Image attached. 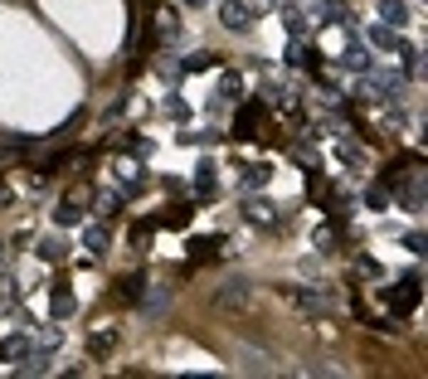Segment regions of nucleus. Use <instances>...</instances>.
Returning <instances> with one entry per match:
<instances>
[{
	"instance_id": "nucleus-1",
	"label": "nucleus",
	"mask_w": 428,
	"mask_h": 379,
	"mask_svg": "<svg viewBox=\"0 0 428 379\" xmlns=\"http://www.w3.org/2000/svg\"><path fill=\"white\" fill-rule=\"evenodd\" d=\"M384 297H389V306H394V316H409V311L419 306V272H409V277L399 282V292L389 287Z\"/></svg>"
},
{
	"instance_id": "nucleus-2",
	"label": "nucleus",
	"mask_w": 428,
	"mask_h": 379,
	"mask_svg": "<svg viewBox=\"0 0 428 379\" xmlns=\"http://www.w3.org/2000/svg\"><path fill=\"white\" fill-rule=\"evenodd\" d=\"M117 336H122V326H107V331H93V336H88V355H93V360H107V355L117 351Z\"/></svg>"
},
{
	"instance_id": "nucleus-3",
	"label": "nucleus",
	"mask_w": 428,
	"mask_h": 379,
	"mask_svg": "<svg viewBox=\"0 0 428 379\" xmlns=\"http://www.w3.org/2000/svg\"><path fill=\"white\" fill-rule=\"evenodd\" d=\"M224 25H229V29H248V25H253V15H248L243 0H224Z\"/></svg>"
},
{
	"instance_id": "nucleus-4",
	"label": "nucleus",
	"mask_w": 428,
	"mask_h": 379,
	"mask_svg": "<svg viewBox=\"0 0 428 379\" xmlns=\"http://www.w3.org/2000/svg\"><path fill=\"white\" fill-rule=\"evenodd\" d=\"M141 287H146V277H141V272H132V277H122V282H117L112 301H127V306H132V301L141 297Z\"/></svg>"
},
{
	"instance_id": "nucleus-5",
	"label": "nucleus",
	"mask_w": 428,
	"mask_h": 379,
	"mask_svg": "<svg viewBox=\"0 0 428 379\" xmlns=\"http://www.w3.org/2000/svg\"><path fill=\"white\" fill-rule=\"evenodd\" d=\"M379 20H384V25H409V5H404V0H379Z\"/></svg>"
},
{
	"instance_id": "nucleus-6",
	"label": "nucleus",
	"mask_w": 428,
	"mask_h": 379,
	"mask_svg": "<svg viewBox=\"0 0 428 379\" xmlns=\"http://www.w3.org/2000/svg\"><path fill=\"white\" fill-rule=\"evenodd\" d=\"M0 360H20V365H25L29 360V341L25 336H5V341H0Z\"/></svg>"
},
{
	"instance_id": "nucleus-7",
	"label": "nucleus",
	"mask_w": 428,
	"mask_h": 379,
	"mask_svg": "<svg viewBox=\"0 0 428 379\" xmlns=\"http://www.w3.org/2000/svg\"><path fill=\"white\" fill-rule=\"evenodd\" d=\"M263 122V103H248V108L239 112V122H234V132L239 136H253V127Z\"/></svg>"
},
{
	"instance_id": "nucleus-8",
	"label": "nucleus",
	"mask_w": 428,
	"mask_h": 379,
	"mask_svg": "<svg viewBox=\"0 0 428 379\" xmlns=\"http://www.w3.org/2000/svg\"><path fill=\"white\" fill-rule=\"evenodd\" d=\"M83 244H88V253H107V229L103 224H88L83 229Z\"/></svg>"
},
{
	"instance_id": "nucleus-9",
	"label": "nucleus",
	"mask_w": 428,
	"mask_h": 379,
	"mask_svg": "<svg viewBox=\"0 0 428 379\" xmlns=\"http://www.w3.org/2000/svg\"><path fill=\"white\" fill-rule=\"evenodd\" d=\"M34 253H39L44 263H63V253H68V244H63V239H44V244L34 248Z\"/></svg>"
},
{
	"instance_id": "nucleus-10",
	"label": "nucleus",
	"mask_w": 428,
	"mask_h": 379,
	"mask_svg": "<svg viewBox=\"0 0 428 379\" xmlns=\"http://www.w3.org/2000/svg\"><path fill=\"white\" fill-rule=\"evenodd\" d=\"M346 68H360V73L370 68V54H365V44H360V39H350V49H346Z\"/></svg>"
},
{
	"instance_id": "nucleus-11",
	"label": "nucleus",
	"mask_w": 428,
	"mask_h": 379,
	"mask_svg": "<svg viewBox=\"0 0 428 379\" xmlns=\"http://www.w3.org/2000/svg\"><path fill=\"white\" fill-rule=\"evenodd\" d=\"M219 244H224V234H210V239H195V244H190V253H195V258H214V253H219Z\"/></svg>"
},
{
	"instance_id": "nucleus-12",
	"label": "nucleus",
	"mask_w": 428,
	"mask_h": 379,
	"mask_svg": "<svg viewBox=\"0 0 428 379\" xmlns=\"http://www.w3.org/2000/svg\"><path fill=\"white\" fill-rule=\"evenodd\" d=\"M54 316H73V292H63V282L54 287Z\"/></svg>"
},
{
	"instance_id": "nucleus-13",
	"label": "nucleus",
	"mask_w": 428,
	"mask_h": 379,
	"mask_svg": "<svg viewBox=\"0 0 428 379\" xmlns=\"http://www.w3.org/2000/svg\"><path fill=\"white\" fill-rule=\"evenodd\" d=\"M239 170H243V175H239L243 185H253V190L268 185V165H239Z\"/></svg>"
},
{
	"instance_id": "nucleus-14",
	"label": "nucleus",
	"mask_w": 428,
	"mask_h": 379,
	"mask_svg": "<svg viewBox=\"0 0 428 379\" xmlns=\"http://www.w3.org/2000/svg\"><path fill=\"white\" fill-rule=\"evenodd\" d=\"M156 224H160V219H141V224H132V248H146V239H151Z\"/></svg>"
},
{
	"instance_id": "nucleus-15",
	"label": "nucleus",
	"mask_w": 428,
	"mask_h": 379,
	"mask_svg": "<svg viewBox=\"0 0 428 379\" xmlns=\"http://www.w3.org/2000/svg\"><path fill=\"white\" fill-rule=\"evenodd\" d=\"M78 219H83L78 199H63V204H58V224H78Z\"/></svg>"
},
{
	"instance_id": "nucleus-16",
	"label": "nucleus",
	"mask_w": 428,
	"mask_h": 379,
	"mask_svg": "<svg viewBox=\"0 0 428 379\" xmlns=\"http://www.w3.org/2000/svg\"><path fill=\"white\" fill-rule=\"evenodd\" d=\"M370 39H374V44H379V49H399V44H404V39H399V34H394V29H374Z\"/></svg>"
},
{
	"instance_id": "nucleus-17",
	"label": "nucleus",
	"mask_w": 428,
	"mask_h": 379,
	"mask_svg": "<svg viewBox=\"0 0 428 379\" xmlns=\"http://www.w3.org/2000/svg\"><path fill=\"white\" fill-rule=\"evenodd\" d=\"M219 58L214 54H195V58H185V73H200V68H214Z\"/></svg>"
},
{
	"instance_id": "nucleus-18",
	"label": "nucleus",
	"mask_w": 428,
	"mask_h": 379,
	"mask_svg": "<svg viewBox=\"0 0 428 379\" xmlns=\"http://www.w3.org/2000/svg\"><path fill=\"white\" fill-rule=\"evenodd\" d=\"M341 161H346V165H360V161H365V151H360V146H350V141H346V146H341Z\"/></svg>"
},
{
	"instance_id": "nucleus-19",
	"label": "nucleus",
	"mask_w": 428,
	"mask_h": 379,
	"mask_svg": "<svg viewBox=\"0 0 428 379\" xmlns=\"http://www.w3.org/2000/svg\"><path fill=\"white\" fill-rule=\"evenodd\" d=\"M165 224H175V229H180V224H190V204H175V209H170V219H165Z\"/></svg>"
},
{
	"instance_id": "nucleus-20",
	"label": "nucleus",
	"mask_w": 428,
	"mask_h": 379,
	"mask_svg": "<svg viewBox=\"0 0 428 379\" xmlns=\"http://www.w3.org/2000/svg\"><path fill=\"white\" fill-rule=\"evenodd\" d=\"M0 204H10V190H5V185H0Z\"/></svg>"
},
{
	"instance_id": "nucleus-21",
	"label": "nucleus",
	"mask_w": 428,
	"mask_h": 379,
	"mask_svg": "<svg viewBox=\"0 0 428 379\" xmlns=\"http://www.w3.org/2000/svg\"><path fill=\"white\" fill-rule=\"evenodd\" d=\"M185 5H190V10H195V5H205V0H185Z\"/></svg>"
}]
</instances>
